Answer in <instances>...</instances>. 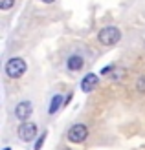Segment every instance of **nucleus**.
I'll return each mask as SVG.
<instances>
[{
    "instance_id": "nucleus-2",
    "label": "nucleus",
    "mask_w": 145,
    "mask_h": 150,
    "mask_svg": "<svg viewBox=\"0 0 145 150\" xmlns=\"http://www.w3.org/2000/svg\"><path fill=\"white\" fill-rule=\"evenodd\" d=\"M26 71V62H24V59H20V57H13L7 61L6 64V73L9 75L11 79H19L22 77Z\"/></svg>"
},
{
    "instance_id": "nucleus-9",
    "label": "nucleus",
    "mask_w": 145,
    "mask_h": 150,
    "mask_svg": "<svg viewBox=\"0 0 145 150\" xmlns=\"http://www.w3.org/2000/svg\"><path fill=\"white\" fill-rule=\"evenodd\" d=\"M136 90L141 93H145V75H141V77L138 79V82H136Z\"/></svg>"
},
{
    "instance_id": "nucleus-3",
    "label": "nucleus",
    "mask_w": 145,
    "mask_h": 150,
    "mask_svg": "<svg viewBox=\"0 0 145 150\" xmlns=\"http://www.w3.org/2000/svg\"><path fill=\"white\" fill-rule=\"evenodd\" d=\"M88 137V128L85 125H74L70 130H68V139L72 143H83Z\"/></svg>"
},
{
    "instance_id": "nucleus-1",
    "label": "nucleus",
    "mask_w": 145,
    "mask_h": 150,
    "mask_svg": "<svg viewBox=\"0 0 145 150\" xmlns=\"http://www.w3.org/2000/svg\"><path fill=\"white\" fill-rule=\"evenodd\" d=\"M97 39L103 46H114V44H118L121 40V31L114 26H109V28H103L101 31H99Z\"/></svg>"
},
{
    "instance_id": "nucleus-10",
    "label": "nucleus",
    "mask_w": 145,
    "mask_h": 150,
    "mask_svg": "<svg viewBox=\"0 0 145 150\" xmlns=\"http://www.w3.org/2000/svg\"><path fill=\"white\" fill-rule=\"evenodd\" d=\"M11 6H15V0H0V7L2 9H9Z\"/></svg>"
},
{
    "instance_id": "nucleus-6",
    "label": "nucleus",
    "mask_w": 145,
    "mask_h": 150,
    "mask_svg": "<svg viewBox=\"0 0 145 150\" xmlns=\"http://www.w3.org/2000/svg\"><path fill=\"white\" fill-rule=\"evenodd\" d=\"M97 82H99L97 75H96V73H88L86 77L83 79V82H81V90H83L85 93H88V92H92V90H96Z\"/></svg>"
},
{
    "instance_id": "nucleus-4",
    "label": "nucleus",
    "mask_w": 145,
    "mask_h": 150,
    "mask_svg": "<svg viewBox=\"0 0 145 150\" xmlns=\"http://www.w3.org/2000/svg\"><path fill=\"white\" fill-rule=\"evenodd\" d=\"M35 136H37V126H35V123H22L20 126H19V137L22 139V141H31V139H35Z\"/></svg>"
},
{
    "instance_id": "nucleus-8",
    "label": "nucleus",
    "mask_w": 145,
    "mask_h": 150,
    "mask_svg": "<svg viewBox=\"0 0 145 150\" xmlns=\"http://www.w3.org/2000/svg\"><path fill=\"white\" fill-rule=\"evenodd\" d=\"M63 106V95H53V99L50 103V114H57V110Z\"/></svg>"
},
{
    "instance_id": "nucleus-5",
    "label": "nucleus",
    "mask_w": 145,
    "mask_h": 150,
    "mask_svg": "<svg viewBox=\"0 0 145 150\" xmlns=\"http://www.w3.org/2000/svg\"><path fill=\"white\" fill-rule=\"evenodd\" d=\"M31 103L29 101H22L17 104V108H15V115H17V119H20V121H28L29 115H31Z\"/></svg>"
},
{
    "instance_id": "nucleus-13",
    "label": "nucleus",
    "mask_w": 145,
    "mask_h": 150,
    "mask_svg": "<svg viewBox=\"0 0 145 150\" xmlns=\"http://www.w3.org/2000/svg\"><path fill=\"white\" fill-rule=\"evenodd\" d=\"M4 150H11V148H9V146H6V148H4Z\"/></svg>"
},
{
    "instance_id": "nucleus-12",
    "label": "nucleus",
    "mask_w": 145,
    "mask_h": 150,
    "mask_svg": "<svg viewBox=\"0 0 145 150\" xmlns=\"http://www.w3.org/2000/svg\"><path fill=\"white\" fill-rule=\"evenodd\" d=\"M42 2H44V4H51V2H53V0H42Z\"/></svg>"
},
{
    "instance_id": "nucleus-11",
    "label": "nucleus",
    "mask_w": 145,
    "mask_h": 150,
    "mask_svg": "<svg viewBox=\"0 0 145 150\" xmlns=\"http://www.w3.org/2000/svg\"><path fill=\"white\" fill-rule=\"evenodd\" d=\"M44 139H46V132H44L39 139H37V143H35V150H41V146H42V143H44Z\"/></svg>"
},
{
    "instance_id": "nucleus-7",
    "label": "nucleus",
    "mask_w": 145,
    "mask_h": 150,
    "mask_svg": "<svg viewBox=\"0 0 145 150\" xmlns=\"http://www.w3.org/2000/svg\"><path fill=\"white\" fill-rule=\"evenodd\" d=\"M83 66H85L83 57H79V55H72L70 59H68V70H70V71H79Z\"/></svg>"
}]
</instances>
